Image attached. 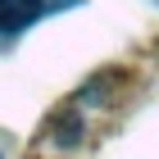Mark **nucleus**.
<instances>
[{"mask_svg":"<svg viewBox=\"0 0 159 159\" xmlns=\"http://www.w3.org/2000/svg\"><path fill=\"white\" fill-rule=\"evenodd\" d=\"M46 14V0H0V37L23 32L32 18Z\"/></svg>","mask_w":159,"mask_h":159,"instance_id":"1","label":"nucleus"}]
</instances>
